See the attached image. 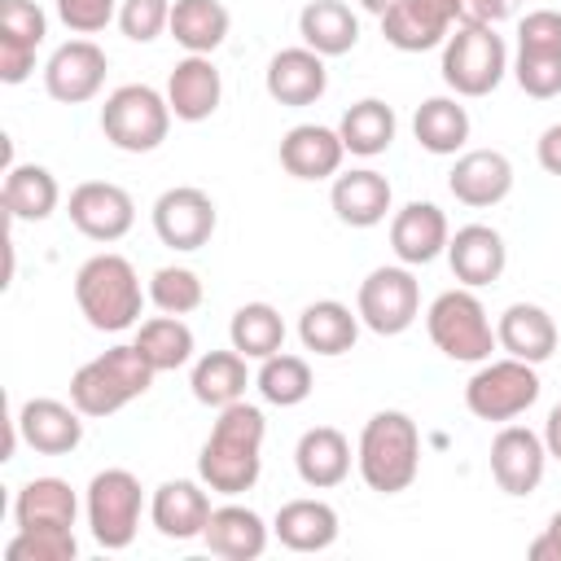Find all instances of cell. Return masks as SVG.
<instances>
[{
	"label": "cell",
	"mask_w": 561,
	"mask_h": 561,
	"mask_svg": "<svg viewBox=\"0 0 561 561\" xmlns=\"http://www.w3.org/2000/svg\"><path fill=\"white\" fill-rule=\"evenodd\" d=\"M224 101V75L210 57L184 53L167 75V105L180 123H206Z\"/></svg>",
	"instance_id": "obj_21"
},
{
	"label": "cell",
	"mask_w": 561,
	"mask_h": 561,
	"mask_svg": "<svg viewBox=\"0 0 561 561\" xmlns=\"http://www.w3.org/2000/svg\"><path fill=\"white\" fill-rule=\"evenodd\" d=\"M228 342L245 359H267V355L285 351V320L272 302H241L228 320Z\"/></svg>",
	"instance_id": "obj_39"
},
{
	"label": "cell",
	"mask_w": 561,
	"mask_h": 561,
	"mask_svg": "<svg viewBox=\"0 0 561 561\" xmlns=\"http://www.w3.org/2000/svg\"><path fill=\"white\" fill-rule=\"evenodd\" d=\"M526 552H530V561H561V508L548 517L543 535H535Z\"/></svg>",
	"instance_id": "obj_49"
},
{
	"label": "cell",
	"mask_w": 561,
	"mask_h": 561,
	"mask_svg": "<svg viewBox=\"0 0 561 561\" xmlns=\"http://www.w3.org/2000/svg\"><path fill=\"white\" fill-rule=\"evenodd\" d=\"M149 219H153L158 241L171 245V250H180V254L202 250L215 237V228H219V210H215L210 193L197 188V184L162 188L158 202H153V210H149Z\"/></svg>",
	"instance_id": "obj_11"
},
{
	"label": "cell",
	"mask_w": 561,
	"mask_h": 561,
	"mask_svg": "<svg viewBox=\"0 0 561 561\" xmlns=\"http://www.w3.org/2000/svg\"><path fill=\"white\" fill-rule=\"evenodd\" d=\"M206 548L224 561H259L267 552L272 526L250 508V504H219L202 530Z\"/></svg>",
	"instance_id": "obj_29"
},
{
	"label": "cell",
	"mask_w": 561,
	"mask_h": 561,
	"mask_svg": "<svg viewBox=\"0 0 561 561\" xmlns=\"http://www.w3.org/2000/svg\"><path fill=\"white\" fill-rule=\"evenodd\" d=\"M79 539L75 526H18L4 543V561H75Z\"/></svg>",
	"instance_id": "obj_41"
},
{
	"label": "cell",
	"mask_w": 561,
	"mask_h": 561,
	"mask_svg": "<svg viewBox=\"0 0 561 561\" xmlns=\"http://www.w3.org/2000/svg\"><path fill=\"white\" fill-rule=\"evenodd\" d=\"M298 35L320 57H346L359 44V18L346 0H307L298 13Z\"/></svg>",
	"instance_id": "obj_33"
},
{
	"label": "cell",
	"mask_w": 561,
	"mask_h": 561,
	"mask_svg": "<svg viewBox=\"0 0 561 561\" xmlns=\"http://www.w3.org/2000/svg\"><path fill=\"white\" fill-rule=\"evenodd\" d=\"M447 188L460 206H473V210L500 206L513 193V162L500 149H465L447 171Z\"/></svg>",
	"instance_id": "obj_19"
},
{
	"label": "cell",
	"mask_w": 561,
	"mask_h": 561,
	"mask_svg": "<svg viewBox=\"0 0 561 561\" xmlns=\"http://www.w3.org/2000/svg\"><path fill=\"white\" fill-rule=\"evenodd\" d=\"M329 206H333V215H337L346 228H377V224L394 210V188H390V180H386L381 171L355 167V171L333 175Z\"/></svg>",
	"instance_id": "obj_24"
},
{
	"label": "cell",
	"mask_w": 561,
	"mask_h": 561,
	"mask_svg": "<svg viewBox=\"0 0 561 561\" xmlns=\"http://www.w3.org/2000/svg\"><path fill=\"white\" fill-rule=\"evenodd\" d=\"M517 88L535 101H552L561 96V53H535V48H517V57L508 61Z\"/></svg>",
	"instance_id": "obj_43"
},
{
	"label": "cell",
	"mask_w": 561,
	"mask_h": 561,
	"mask_svg": "<svg viewBox=\"0 0 561 561\" xmlns=\"http://www.w3.org/2000/svg\"><path fill=\"white\" fill-rule=\"evenodd\" d=\"M535 158H539V167H543L548 175L561 180V123H548V127L539 131V140H535Z\"/></svg>",
	"instance_id": "obj_48"
},
{
	"label": "cell",
	"mask_w": 561,
	"mask_h": 561,
	"mask_svg": "<svg viewBox=\"0 0 561 561\" xmlns=\"http://www.w3.org/2000/svg\"><path fill=\"white\" fill-rule=\"evenodd\" d=\"M359 324L373 329L377 337H399L416 324L421 316V285L408 263H381L359 280L355 294Z\"/></svg>",
	"instance_id": "obj_10"
},
{
	"label": "cell",
	"mask_w": 561,
	"mask_h": 561,
	"mask_svg": "<svg viewBox=\"0 0 561 561\" xmlns=\"http://www.w3.org/2000/svg\"><path fill=\"white\" fill-rule=\"evenodd\" d=\"M337 508L316 500V495H302V500H285L272 517V535L280 539V548L289 552H324L337 543Z\"/></svg>",
	"instance_id": "obj_28"
},
{
	"label": "cell",
	"mask_w": 561,
	"mask_h": 561,
	"mask_svg": "<svg viewBox=\"0 0 561 561\" xmlns=\"http://www.w3.org/2000/svg\"><path fill=\"white\" fill-rule=\"evenodd\" d=\"M210 486L202 478H167L162 486H153L149 495V522L162 539H175V543H188V539H202L215 504H210Z\"/></svg>",
	"instance_id": "obj_14"
},
{
	"label": "cell",
	"mask_w": 561,
	"mask_h": 561,
	"mask_svg": "<svg viewBox=\"0 0 561 561\" xmlns=\"http://www.w3.org/2000/svg\"><path fill=\"white\" fill-rule=\"evenodd\" d=\"M44 35H48V18L35 0H0V83L31 79Z\"/></svg>",
	"instance_id": "obj_17"
},
{
	"label": "cell",
	"mask_w": 561,
	"mask_h": 561,
	"mask_svg": "<svg viewBox=\"0 0 561 561\" xmlns=\"http://www.w3.org/2000/svg\"><path fill=\"white\" fill-rule=\"evenodd\" d=\"M232 13L224 9V0H175L171 4V26L167 35L184 48V53H202L210 57L224 39H228Z\"/></svg>",
	"instance_id": "obj_36"
},
{
	"label": "cell",
	"mask_w": 561,
	"mask_h": 561,
	"mask_svg": "<svg viewBox=\"0 0 561 561\" xmlns=\"http://www.w3.org/2000/svg\"><path fill=\"white\" fill-rule=\"evenodd\" d=\"M105 70H110V57L96 39L88 35L66 39L44 61V92L61 105H83L105 88Z\"/></svg>",
	"instance_id": "obj_12"
},
{
	"label": "cell",
	"mask_w": 561,
	"mask_h": 561,
	"mask_svg": "<svg viewBox=\"0 0 561 561\" xmlns=\"http://www.w3.org/2000/svg\"><path fill=\"white\" fill-rule=\"evenodd\" d=\"M447 241H451V228L434 202H408L390 215V250L408 267L434 263L438 254H447Z\"/></svg>",
	"instance_id": "obj_22"
},
{
	"label": "cell",
	"mask_w": 561,
	"mask_h": 561,
	"mask_svg": "<svg viewBox=\"0 0 561 561\" xmlns=\"http://www.w3.org/2000/svg\"><path fill=\"white\" fill-rule=\"evenodd\" d=\"M443 83L451 88V96H491L504 75H508V48L504 35L495 26H478V22H460L447 44H443Z\"/></svg>",
	"instance_id": "obj_6"
},
{
	"label": "cell",
	"mask_w": 561,
	"mask_h": 561,
	"mask_svg": "<svg viewBox=\"0 0 561 561\" xmlns=\"http://www.w3.org/2000/svg\"><path fill=\"white\" fill-rule=\"evenodd\" d=\"M153 364L140 355L136 342H118L101 355H92L88 364L75 368L70 377V403L88 416V421H101V416H114L123 412L131 399H140L149 386H153Z\"/></svg>",
	"instance_id": "obj_4"
},
{
	"label": "cell",
	"mask_w": 561,
	"mask_h": 561,
	"mask_svg": "<svg viewBox=\"0 0 561 561\" xmlns=\"http://www.w3.org/2000/svg\"><path fill=\"white\" fill-rule=\"evenodd\" d=\"M149 289H140V276L131 267V259L101 250L92 259L79 263L75 272V307L79 316L96 329V333H123L140 324Z\"/></svg>",
	"instance_id": "obj_3"
},
{
	"label": "cell",
	"mask_w": 561,
	"mask_h": 561,
	"mask_svg": "<svg viewBox=\"0 0 561 561\" xmlns=\"http://www.w3.org/2000/svg\"><path fill=\"white\" fill-rule=\"evenodd\" d=\"M61 202V184L48 167L39 162H13L4 171V184H0V206L13 224H39L57 210Z\"/></svg>",
	"instance_id": "obj_30"
},
{
	"label": "cell",
	"mask_w": 561,
	"mask_h": 561,
	"mask_svg": "<svg viewBox=\"0 0 561 561\" xmlns=\"http://www.w3.org/2000/svg\"><path fill=\"white\" fill-rule=\"evenodd\" d=\"M140 508H145V491L131 469L92 473V482L83 491V517H88L96 548H105V552L131 548V539L140 530Z\"/></svg>",
	"instance_id": "obj_9"
},
{
	"label": "cell",
	"mask_w": 561,
	"mask_h": 561,
	"mask_svg": "<svg viewBox=\"0 0 561 561\" xmlns=\"http://www.w3.org/2000/svg\"><path fill=\"white\" fill-rule=\"evenodd\" d=\"M351 460H355L351 438H346L342 430H333V425H311V430H302V438H298V447H294V469H298L302 486H311V491H333V486H342V482L351 478Z\"/></svg>",
	"instance_id": "obj_26"
},
{
	"label": "cell",
	"mask_w": 561,
	"mask_h": 561,
	"mask_svg": "<svg viewBox=\"0 0 561 561\" xmlns=\"http://www.w3.org/2000/svg\"><path fill=\"white\" fill-rule=\"evenodd\" d=\"M447 267L469 289L495 285L504 276V267H508V245H504L500 228H491V224H465V228H456L451 241H447Z\"/></svg>",
	"instance_id": "obj_23"
},
{
	"label": "cell",
	"mask_w": 561,
	"mask_h": 561,
	"mask_svg": "<svg viewBox=\"0 0 561 561\" xmlns=\"http://www.w3.org/2000/svg\"><path fill=\"white\" fill-rule=\"evenodd\" d=\"M311 386H316V377H311V364L302 355L276 351V355L259 359L254 390L263 394V403H272V408H298L311 394Z\"/></svg>",
	"instance_id": "obj_40"
},
{
	"label": "cell",
	"mask_w": 561,
	"mask_h": 561,
	"mask_svg": "<svg viewBox=\"0 0 561 561\" xmlns=\"http://www.w3.org/2000/svg\"><path fill=\"white\" fill-rule=\"evenodd\" d=\"M548 469V447L543 434L526 430V425H504L491 438V478L504 495H535Z\"/></svg>",
	"instance_id": "obj_15"
},
{
	"label": "cell",
	"mask_w": 561,
	"mask_h": 561,
	"mask_svg": "<svg viewBox=\"0 0 561 561\" xmlns=\"http://www.w3.org/2000/svg\"><path fill=\"white\" fill-rule=\"evenodd\" d=\"M13 416L22 430V443L39 456H70L83 443V412L75 403L39 394V399H26Z\"/></svg>",
	"instance_id": "obj_20"
},
{
	"label": "cell",
	"mask_w": 561,
	"mask_h": 561,
	"mask_svg": "<svg viewBox=\"0 0 561 561\" xmlns=\"http://www.w3.org/2000/svg\"><path fill=\"white\" fill-rule=\"evenodd\" d=\"M79 517V495L66 478H31L13 495V522L18 526H75Z\"/></svg>",
	"instance_id": "obj_35"
},
{
	"label": "cell",
	"mask_w": 561,
	"mask_h": 561,
	"mask_svg": "<svg viewBox=\"0 0 561 561\" xmlns=\"http://www.w3.org/2000/svg\"><path fill=\"white\" fill-rule=\"evenodd\" d=\"M469 131H473V123H469V110L460 105V96H425L412 114V136L434 158L465 153Z\"/></svg>",
	"instance_id": "obj_31"
},
{
	"label": "cell",
	"mask_w": 561,
	"mask_h": 561,
	"mask_svg": "<svg viewBox=\"0 0 561 561\" xmlns=\"http://www.w3.org/2000/svg\"><path fill=\"white\" fill-rule=\"evenodd\" d=\"M460 22H478V26H500L508 18V0H456Z\"/></svg>",
	"instance_id": "obj_47"
},
{
	"label": "cell",
	"mask_w": 561,
	"mask_h": 561,
	"mask_svg": "<svg viewBox=\"0 0 561 561\" xmlns=\"http://www.w3.org/2000/svg\"><path fill=\"white\" fill-rule=\"evenodd\" d=\"M167 92L149 83H123L101 105V136L123 153H153L171 131Z\"/></svg>",
	"instance_id": "obj_8"
},
{
	"label": "cell",
	"mask_w": 561,
	"mask_h": 561,
	"mask_svg": "<svg viewBox=\"0 0 561 561\" xmlns=\"http://www.w3.org/2000/svg\"><path fill=\"white\" fill-rule=\"evenodd\" d=\"M355 469L368 491L377 495H399L416 482L421 473V430L408 412L381 408L364 421L359 443H355Z\"/></svg>",
	"instance_id": "obj_2"
},
{
	"label": "cell",
	"mask_w": 561,
	"mask_h": 561,
	"mask_svg": "<svg viewBox=\"0 0 561 561\" xmlns=\"http://www.w3.org/2000/svg\"><path fill=\"white\" fill-rule=\"evenodd\" d=\"M495 342L504 355L526 359V364H543L557 355V320L539 307V302H508L495 320Z\"/></svg>",
	"instance_id": "obj_27"
},
{
	"label": "cell",
	"mask_w": 561,
	"mask_h": 561,
	"mask_svg": "<svg viewBox=\"0 0 561 561\" xmlns=\"http://www.w3.org/2000/svg\"><path fill=\"white\" fill-rule=\"evenodd\" d=\"M131 342H136L140 355L153 364V373H175V368H184V364L193 359V351H197L193 329L184 324V316H167V311L153 316V320H140Z\"/></svg>",
	"instance_id": "obj_38"
},
{
	"label": "cell",
	"mask_w": 561,
	"mask_h": 561,
	"mask_svg": "<svg viewBox=\"0 0 561 561\" xmlns=\"http://www.w3.org/2000/svg\"><path fill=\"white\" fill-rule=\"evenodd\" d=\"M394 4H399V0H359V9H364V13H373V18H381V13H390Z\"/></svg>",
	"instance_id": "obj_51"
},
{
	"label": "cell",
	"mask_w": 561,
	"mask_h": 561,
	"mask_svg": "<svg viewBox=\"0 0 561 561\" xmlns=\"http://www.w3.org/2000/svg\"><path fill=\"white\" fill-rule=\"evenodd\" d=\"M263 88L276 105H289V110H302V105H316L324 92H329V70H324V57L311 53L307 44L298 48H280L272 53L267 70H263Z\"/></svg>",
	"instance_id": "obj_18"
},
{
	"label": "cell",
	"mask_w": 561,
	"mask_h": 561,
	"mask_svg": "<svg viewBox=\"0 0 561 561\" xmlns=\"http://www.w3.org/2000/svg\"><path fill=\"white\" fill-rule=\"evenodd\" d=\"M543 394V381H539V364H526V359H482L473 368V377L465 381V408L478 416V421H495V425H508L517 421L522 412H530Z\"/></svg>",
	"instance_id": "obj_7"
},
{
	"label": "cell",
	"mask_w": 561,
	"mask_h": 561,
	"mask_svg": "<svg viewBox=\"0 0 561 561\" xmlns=\"http://www.w3.org/2000/svg\"><path fill=\"white\" fill-rule=\"evenodd\" d=\"M118 4L123 0H57V18L75 35H96L110 22H118Z\"/></svg>",
	"instance_id": "obj_45"
},
{
	"label": "cell",
	"mask_w": 561,
	"mask_h": 561,
	"mask_svg": "<svg viewBox=\"0 0 561 561\" xmlns=\"http://www.w3.org/2000/svg\"><path fill=\"white\" fill-rule=\"evenodd\" d=\"M456 26H460L456 0H399L390 13H381V35L399 53L438 48Z\"/></svg>",
	"instance_id": "obj_16"
},
{
	"label": "cell",
	"mask_w": 561,
	"mask_h": 561,
	"mask_svg": "<svg viewBox=\"0 0 561 561\" xmlns=\"http://www.w3.org/2000/svg\"><path fill=\"white\" fill-rule=\"evenodd\" d=\"M171 4L175 0H123L118 4V31L131 44H153L171 26Z\"/></svg>",
	"instance_id": "obj_44"
},
{
	"label": "cell",
	"mask_w": 561,
	"mask_h": 561,
	"mask_svg": "<svg viewBox=\"0 0 561 561\" xmlns=\"http://www.w3.org/2000/svg\"><path fill=\"white\" fill-rule=\"evenodd\" d=\"M245 386H250V368H245V355L237 346L228 351H206L193 359V373H188V390L202 408H228L237 399H245Z\"/></svg>",
	"instance_id": "obj_34"
},
{
	"label": "cell",
	"mask_w": 561,
	"mask_h": 561,
	"mask_svg": "<svg viewBox=\"0 0 561 561\" xmlns=\"http://www.w3.org/2000/svg\"><path fill=\"white\" fill-rule=\"evenodd\" d=\"M425 333H430V342H434L447 359H456V364H482V359H491V351H500L495 324H491L482 298H478L469 285L443 289V294L425 307Z\"/></svg>",
	"instance_id": "obj_5"
},
{
	"label": "cell",
	"mask_w": 561,
	"mask_h": 561,
	"mask_svg": "<svg viewBox=\"0 0 561 561\" xmlns=\"http://www.w3.org/2000/svg\"><path fill=\"white\" fill-rule=\"evenodd\" d=\"M517 48L535 53H561V13L557 9H535L517 22Z\"/></svg>",
	"instance_id": "obj_46"
},
{
	"label": "cell",
	"mask_w": 561,
	"mask_h": 561,
	"mask_svg": "<svg viewBox=\"0 0 561 561\" xmlns=\"http://www.w3.org/2000/svg\"><path fill=\"white\" fill-rule=\"evenodd\" d=\"M263 438H267V416L259 403H228L219 408L202 451H197V478L215 495H241L259 482L263 473Z\"/></svg>",
	"instance_id": "obj_1"
},
{
	"label": "cell",
	"mask_w": 561,
	"mask_h": 561,
	"mask_svg": "<svg viewBox=\"0 0 561 561\" xmlns=\"http://www.w3.org/2000/svg\"><path fill=\"white\" fill-rule=\"evenodd\" d=\"M145 289H149V302H153L158 311H167V316H188V311H197L202 298H206L202 276H197L193 267H184V263L158 267Z\"/></svg>",
	"instance_id": "obj_42"
},
{
	"label": "cell",
	"mask_w": 561,
	"mask_h": 561,
	"mask_svg": "<svg viewBox=\"0 0 561 561\" xmlns=\"http://www.w3.org/2000/svg\"><path fill=\"white\" fill-rule=\"evenodd\" d=\"M66 215L70 224L88 237V241H123L136 224V202L123 184L114 180H83L70 188V202H66Z\"/></svg>",
	"instance_id": "obj_13"
},
{
	"label": "cell",
	"mask_w": 561,
	"mask_h": 561,
	"mask_svg": "<svg viewBox=\"0 0 561 561\" xmlns=\"http://www.w3.org/2000/svg\"><path fill=\"white\" fill-rule=\"evenodd\" d=\"M359 337V311H351L346 302L337 298H320V302H307L302 316H298V342L302 351L311 355H324V359H337L355 346Z\"/></svg>",
	"instance_id": "obj_32"
},
{
	"label": "cell",
	"mask_w": 561,
	"mask_h": 561,
	"mask_svg": "<svg viewBox=\"0 0 561 561\" xmlns=\"http://www.w3.org/2000/svg\"><path fill=\"white\" fill-rule=\"evenodd\" d=\"M346 145L337 136V127L324 123H298L280 136V167L294 180H333L342 171Z\"/></svg>",
	"instance_id": "obj_25"
},
{
	"label": "cell",
	"mask_w": 561,
	"mask_h": 561,
	"mask_svg": "<svg viewBox=\"0 0 561 561\" xmlns=\"http://www.w3.org/2000/svg\"><path fill=\"white\" fill-rule=\"evenodd\" d=\"M543 447H548V456H557L561 460V403L548 412V421H543Z\"/></svg>",
	"instance_id": "obj_50"
},
{
	"label": "cell",
	"mask_w": 561,
	"mask_h": 561,
	"mask_svg": "<svg viewBox=\"0 0 561 561\" xmlns=\"http://www.w3.org/2000/svg\"><path fill=\"white\" fill-rule=\"evenodd\" d=\"M394 131H399V118L381 96H364V101L346 105V114L337 118V136H342L346 153H355V158L386 153L394 145Z\"/></svg>",
	"instance_id": "obj_37"
}]
</instances>
